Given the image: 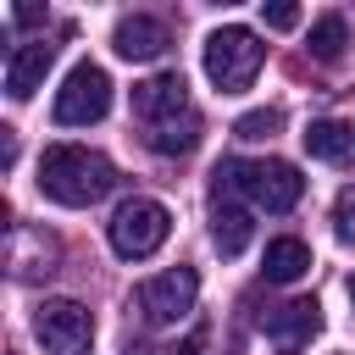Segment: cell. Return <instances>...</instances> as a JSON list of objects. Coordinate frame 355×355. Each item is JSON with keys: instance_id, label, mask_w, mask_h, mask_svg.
Here are the masks:
<instances>
[{"instance_id": "1", "label": "cell", "mask_w": 355, "mask_h": 355, "mask_svg": "<svg viewBox=\"0 0 355 355\" xmlns=\"http://www.w3.org/2000/svg\"><path fill=\"white\" fill-rule=\"evenodd\" d=\"M116 189V166L89 144H50L39 155V194L55 205H94Z\"/></svg>"}, {"instance_id": "2", "label": "cell", "mask_w": 355, "mask_h": 355, "mask_svg": "<svg viewBox=\"0 0 355 355\" xmlns=\"http://www.w3.org/2000/svg\"><path fill=\"white\" fill-rule=\"evenodd\" d=\"M211 178H216V189H211L216 200L244 194L261 211H294L300 194H305V178H300L294 161H222Z\"/></svg>"}, {"instance_id": "3", "label": "cell", "mask_w": 355, "mask_h": 355, "mask_svg": "<svg viewBox=\"0 0 355 355\" xmlns=\"http://www.w3.org/2000/svg\"><path fill=\"white\" fill-rule=\"evenodd\" d=\"M261 61H266V44H261L250 28H239V22H227V28H216V33L205 39V78H211L222 94H244V89L255 83Z\"/></svg>"}, {"instance_id": "4", "label": "cell", "mask_w": 355, "mask_h": 355, "mask_svg": "<svg viewBox=\"0 0 355 355\" xmlns=\"http://www.w3.org/2000/svg\"><path fill=\"white\" fill-rule=\"evenodd\" d=\"M166 233H172V211L161 205V200H122L116 205V216H111V250L122 255V261H144V255H155L161 244H166Z\"/></svg>"}, {"instance_id": "5", "label": "cell", "mask_w": 355, "mask_h": 355, "mask_svg": "<svg viewBox=\"0 0 355 355\" xmlns=\"http://www.w3.org/2000/svg\"><path fill=\"white\" fill-rule=\"evenodd\" d=\"M194 300H200V272L194 266H172L161 277H144L139 294H133V305L150 327H178L194 311Z\"/></svg>"}, {"instance_id": "6", "label": "cell", "mask_w": 355, "mask_h": 355, "mask_svg": "<svg viewBox=\"0 0 355 355\" xmlns=\"http://www.w3.org/2000/svg\"><path fill=\"white\" fill-rule=\"evenodd\" d=\"M33 338H39L44 355H89L94 349V322L78 300H39Z\"/></svg>"}, {"instance_id": "7", "label": "cell", "mask_w": 355, "mask_h": 355, "mask_svg": "<svg viewBox=\"0 0 355 355\" xmlns=\"http://www.w3.org/2000/svg\"><path fill=\"white\" fill-rule=\"evenodd\" d=\"M105 111H111V78H105V67L78 61V67L67 72V83L55 89V122H61V128H89V122H100Z\"/></svg>"}, {"instance_id": "8", "label": "cell", "mask_w": 355, "mask_h": 355, "mask_svg": "<svg viewBox=\"0 0 355 355\" xmlns=\"http://www.w3.org/2000/svg\"><path fill=\"white\" fill-rule=\"evenodd\" d=\"M183 111H194V105H189V83H183V72H155V78L133 83V116H139L144 128L172 122V116H183Z\"/></svg>"}, {"instance_id": "9", "label": "cell", "mask_w": 355, "mask_h": 355, "mask_svg": "<svg viewBox=\"0 0 355 355\" xmlns=\"http://www.w3.org/2000/svg\"><path fill=\"white\" fill-rule=\"evenodd\" d=\"M50 61H55V44H44V39L17 44V50L6 55V94H11V100H33V89H39L44 72H50Z\"/></svg>"}, {"instance_id": "10", "label": "cell", "mask_w": 355, "mask_h": 355, "mask_svg": "<svg viewBox=\"0 0 355 355\" xmlns=\"http://www.w3.org/2000/svg\"><path fill=\"white\" fill-rule=\"evenodd\" d=\"M300 144H305L311 161L355 166V122H344V116H322V122H311V128L300 133Z\"/></svg>"}, {"instance_id": "11", "label": "cell", "mask_w": 355, "mask_h": 355, "mask_svg": "<svg viewBox=\"0 0 355 355\" xmlns=\"http://www.w3.org/2000/svg\"><path fill=\"white\" fill-rule=\"evenodd\" d=\"M166 44H172L166 39V22H155V17H122L116 33H111V50L122 61H155Z\"/></svg>"}, {"instance_id": "12", "label": "cell", "mask_w": 355, "mask_h": 355, "mask_svg": "<svg viewBox=\"0 0 355 355\" xmlns=\"http://www.w3.org/2000/svg\"><path fill=\"white\" fill-rule=\"evenodd\" d=\"M261 327H266L272 338H283V344H305V338L322 327V305H316V300H288V305H272V311L261 316Z\"/></svg>"}, {"instance_id": "13", "label": "cell", "mask_w": 355, "mask_h": 355, "mask_svg": "<svg viewBox=\"0 0 355 355\" xmlns=\"http://www.w3.org/2000/svg\"><path fill=\"white\" fill-rule=\"evenodd\" d=\"M261 272H266V283H300V277L311 272V244H305V239H294V233L266 239Z\"/></svg>"}, {"instance_id": "14", "label": "cell", "mask_w": 355, "mask_h": 355, "mask_svg": "<svg viewBox=\"0 0 355 355\" xmlns=\"http://www.w3.org/2000/svg\"><path fill=\"white\" fill-rule=\"evenodd\" d=\"M255 222H250V205H233V200H211V239L222 255H244Z\"/></svg>"}, {"instance_id": "15", "label": "cell", "mask_w": 355, "mask_h": 355, "mask_svg": "<svg viewBox=\"0 0 355 355\" xmlns=\"http://www.w3.org/2000/svg\"><path fill=\"white\" fill-rule=\"evenodd\" d=\"M144 144H150L155 155H189V150L200 144V111H183V116H172V122L144 128Z\"/></svg>"}, {"instance_id": "16", "label": "cell", "mask_w": 355, "mask_h": 355, "mask_svg": "<svg viewBox=\"0 0 355 355\" xmlns=\"http://www.w3.org/2000/svg\"><path fill=\"white\" fill-rule=\"evenodd\" d=\"M344 44H349L344 17H333V11H327V17H316V22H311V55H316V61H338V55H344Z\"/></svg>"}, {"instance_id": "17", "label": "cell", "mask_w": 355, "mask_h": 355, "mask_svg": "<svg viewBox=\"0 0 355 355\" xmlns=\"http://www.w3.org/2000/svg\"><path fill=\"white\" fill-rule=\"evenodd\" d=\"M277 128H283V111H244V116L233 122L239 139H272Z\"/></svg>"}, {"instance_id": "18", "label": "cell", "mask_w": 355, "mask_h": 355, "mask_svg": "<svg viewBox=\"0 0 355 355\" xmlns=\"http://www.w3.org/2000/svg\"><path fill=\"white\" fill-rule=\"evenodd\" d=\"M333 222H338V239H344V244H355V189H344V194H338Z\"/></svg>"}, {"instance_id": "19", "label": "cell", "mask_w": 355, "mask_h": 355, "mask_svg": "<svg viewBox=\"0 0 355 355\" xmlns=\"http://www.w3.org/2000/svg\"><path fill=\"white\" fill-rule=\"evenodd\" d=\"M261 17H266V28H277V33H283V28H294V22H300V6L277 0V6H261Z\"/></svg>"}, {"instance_id": "20", "label": "cell", "mask_w": 355, "mask_h": 355, "mask_svg": "<svg viewBox=\"0 0 355 355\" xmlns=\"http://www.w3.org/2000/svg\"><path fill=\"white\" fill-rule=\"evenodd\" d=\"M11 22L17 28H33V22H44V11L39 6H11Z\"/></svg>"}, {"instance_id": "21", "label": "cell", "mask_w": 355, "mask_h": 355, "mask_svg": "<svg viewBox=\"0 0 355 355\" xmlns=\"http://www.w3.org/2000/svg\"><path fill=\"white\" fill-rule=\"evenodd\" d=\"M128 355H166V349H128Z\"/></svg>"}, {"instance_id": "22", "label": "cell", "mask_w": 355, "mask_h": 355, "mask_svg": "<svg viewBox=\"0 0 355 355\" xmlns=\"http://www.w3.org/2000/svg\"><path fill=\"white\" fill-rule=\"evenodd\" d=\"M349 305H355V277H349Z\"/></svg>"}]
</instances>
